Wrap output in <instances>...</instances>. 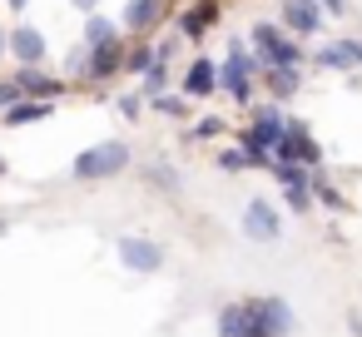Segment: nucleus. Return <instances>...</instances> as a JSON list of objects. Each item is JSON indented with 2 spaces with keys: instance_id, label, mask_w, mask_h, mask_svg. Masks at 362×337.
Returning a JSON list of instances; mask_svg holds the SVG:
<instances>
[{
  "instance_id": "f257e3e1",
  "label": "nucleus",
  "mask_w": 362,
  "mask_h": 337,
  "mask_svg": "<svg viewBox=\"0 0 362 337\" xmlns=\"http://www.w3.org/2000/svg\"><path fill=\"white\" fill-rule=\"evenodd\" d=\"M248 40H253V55H258L263 70H298L303 65V45L283 25H273V20H253Z\"/></svg>"
},
{
  "instance_id": "f03ea898",
  "label": "nucleus",
  "mask_w": 362,
  "mask_h": 337,
  "mask_svg": "<svg viewBox=\"0 0 362 337\" xmlns=\"http://www.w3.org/2000/svg\"><path fill=\"white\" fill-rule=\"evenodd\" d=\"M218 85H223L238 105H248V100H253V60H248L243 40H228V60L218 65Z\"/></svg>"
},
{
  "instance_id": "7ed1b4c3",
  "label": "nucleus",
  "mask_w": 362,
  "mask_h": 337,
  "mask_svg": "<svg viewBox=\"0 0 362 337\" xmlns=\"http://www.w3.org/2000/svg\"><path fill=\"white\" fill-rule=\"evenodd\" d=\"M218 20H223V0H194L189 11L174 16V30H179L184 40H204Z\"/></svg>"
},
{
  "instance_id": "20e7f679",
  "label": "nucleus",
  "mask_w": 362,
  "mask_h": 337,
  "mask_svg": "<svg viewBox=\"0 0 362 337\" xmlns=\"http://www.w3.org/2000/svg\"><path fill=\"white\" fill-rule=\"evenodd\" d=\"M174 16V0H129L124 6V30L134 35V40H144L159 20H169Z\"/></svg>"
},
{
  "instance_id": "39448f33",
  "label": "nucleus",
  "mask_w": 362,
  "mask_h": 337,
  "mask_svg": "<svg viewBox=\"0 0 362 337\" xmlns=\"http://www.w3.org/2000/svg\"><path fill=\"white\" fill-rule=\"evenodd\" d=\"M11 80H16V95H21V100H45V105H55V100L70 90V80H55V75H45V70H16Z\"/></svg>"
},
{
  "instance_id": "423d86ee",
  "label": "nucleus",
  "mask_w": 362,
  "mask_h": 337,
  "mask_svg": "<svg viewBox=\"0 0 362 337\" xmlns=\"http://www.w3.org/2000/svg\"><path fill=\"white\" fill-rule=\"evenodd\" d=\"M6 50L21 60V70H40V60H45V35H40L35 25H16V30L6 35Z\"/></svg>"
},
{
  "instance_id": "0eeeda50",
  "label": "nucleus",
  "mask_w": 362,
  "mask_h": 337,
  "mask_svg": "<svg viewBox=\"0 0 362 337\" xmlns=\"http://www.w3.org/2000/svg\"><path fill=\"white\" fill-rule=\"evenodd\" d=\"M283 30L288 35H317L322 30V11L313 0H283Z\"/></svg>"
},
{
  "instance_id": "6e6552de",
  "label": "nucleus",
  "mask_w": 362,
  "mask_h": 337,
  "mask_svg": "<svg viewBox=\"0 0 362 337\" xmlns=\"http://www.w3.org/2000/svg\"><path fill=\"white\" fill-rule=\"evenodd\" d=\"M124 159H129V149L124 144H100V149H90L80 164H75V174H115V169H124Z\"/></svg>"
},
{
  "instance_id": "1a4fd4ad",
  "label": "nucleus",
  "mask_w": 362,
  "mask_h": 337,
  "mask_svg": "<svg viewBox=\"0 0 362 337\" xmlns=\"http://www.w3.org/2000/svg\"><path fill=\"white\" fill-rule=\"evenodd\" d=\"M248 139H253L258 149H278V139H283V114H278L273 105H258V110H253V129H248Z\"/></svg>"
},
{
  "instance_id": "9d476101",
  "label": "nucleus",
  "mask_w": 362,
  "mask_h": 337,
  "mask_svg": "<svg viewBox=\"0 0 362 337\" xmlns=\"http://www.w3.org/2000/svg\"><path fill=\"white\" fill-rule=\"evenodd\" d=\"M214 90H218V65H214V60H194L189 75H184V95L204 100V95H214Z\"/></svg>"
},
{
  "instance_id": "9b49d317",
  "label": "nucleus",
  "mask_w": 362,
  "mask_h": 337,
  "mask_svg": "<svg viewBox=\"0 0 362 337\" xmlns=\"http://www.w3.org/2000/svg\"><path fill=\"white\" fill-rule=\"evenodd\" d=\"M119 40V25L110 20V16H85V50H100V45H115Z\"/></svg>"
},
{
  "instance_id": "f8f14e48",
  "label": "nucleus",
  "mask_w": 362,
  "mask_h": 337,
  "mask_svg": "<svg viewBox=\"0 0 362 337\" xmlns=\"http://www.w3.org/2000/svg\"><path fill=\"white\" fill-rule=\"evenodd\" d=\"M45 114H50V105H45V100H16V105L6 110V119H0V124H11V129H16V124H35V119H45Z\"/></svg>"
},
{
  "instance_id": "ddd939ff",
  "label": "nucleus",
  "mask_w": 362,
  "mask_h": 337,
  "mask_svg": "<svg viewBox=\"0 0 362 337\" xmlns=\"http://www.w3.org/2000/svg\"><path fill=\"white\" fill-rule=\"evenodd\" d=\"M154 65V45L149 40H129L124 45V75H144Z\"/></svg>"
},
{
  "instance_id": "4468645a",
  "label": "nucleus",
  "mask_w": 362,
  "mask_h": 337,
  "mask_svg": "<svg viewBox=\"0 0 362 337\" xmlns=\"http://www.w3.org/2000/svg\"><path fill=\"white\" fill-rule=\"evenodd\" d=\"M263 85H268L278 100H288V95H298L303 75H298V70H263Z\"/></svg>"
},
{
  "instance_id": "2eb2a0df",
  "label": "nucleus",
  "mask_w": 362,
  "mask_h": 337,
  "mask_svg": "<svg viewBox=\"0 0 362 337\" xmlns=\"http://www.w3.org/2000/svg\"><path fill=\"white\" fill-rule=\"evenodd\" d=\"M317 65H322V70H357L342 40H337V45H322V50H317Z\"/></svg>"
},
{
  "instance_id": "dca6fc26",
  "label": "nucleus",
  "mask_w": 362,
  "mask_h": 337,
  "mask_svg": "<svg viewBox=\"0 0 362 337\" xmlns=\"http://www.w3.org/2000/svg\"><path fill=\"white\" fill-rule=\"evenodd\" d=\"M248 228H253L258 238H278V218H273L263 203H253V208H248Z\"/></svg>"
},
{
  "instance_id": "f3484780",
  "label": "nucleus",
  "mask_w": 362,
  "mask_h": 337,
  "mask_svg": "<svg viewBox=\"0 0 362 337\" xmlns=\"http://www.w3.org/2000/svg\"><path fill=\"white\" fill-rule=\"evenodd\" d=\"M164 85H169V60H154L144 70V95H164Z\"/></svg>"
},
{
  "instance_id": "a211bd4d",
  "label": "nucleus",
  "mask_w": 362,
  "mask_h": 337,
  "mask_svg": "<svg viewBox=\"0 0 362 337\" xmlns=\"http://www.w3.org/2000/svg\"><path fill=\"white\" fill-rule=\"evenodd\" d=\"M124 258H129L134 268H154V263H159V253H154L149 243H124Z\"/></svg>"
},
{
  "instance_id": "6ab92c4d",
  "label": "nucleus",
  "mask_w": 362,
  "mask_h": 337,
  "mask_svg": "<svg viewBox=\"0 0 362 337\" xmlns=\"http://www.w3.org/2000/svg\"><path fill=\"white\" fill-rule=\"evenodd\" d=\"M154 110H159V114H174V119H184V100H179V95H154Z\"/></svg>"
},
{
  "instance_id": "aec40b11",
  "label": "nucleus",
  "mask_w": 362,
  "mask_h": 337,
  "mask_svg": "<svg viewBox=\"0 0 362 337\" xmlns=\"http://www.w3.org/2000/svg\"><path fill=\"white\" fill-rule=\"evenodd\" d=\"M119 114H124V119H139V114H144V100H139V95H119Z\"/></svg>"
},
{
  "instance_id": "412c9836",
  "label": "nucleus",
  "mask_w": 362,
  "mask_h": 337,
  "mask_svg": "<svg viewBox=\"0 0 362 337\" xmlns=\"http://www.w3.org/2000/svg\"><path fill=\"white\" fill-rule=\"evenodd\" d=\"M313 6H317V11H327L332 20H337V16H347V0H313Z\"/></svg>"
},
{
  "instance_id": "4be33fe9",
  "label": "nucleus",
  "mask_w": 362,
  "mask_h": 337,
  "mask_svg": "<svg viewBox=\"0 0 362 337\" xmlns=\"http://www.w3.org/2000/svg\"><path fill=\"white\" fill-rule=\"evenodd\" d=\"M21 95H16V80H0V110H11Z\"/></svg>"
},
{
  "instance_id": "5701e85b",
  "label": "nucleus",
  "mask_w": 362,
  "mask_h": 337,
  "mask_svg": "<svg viewBox=\"0 0 362 337\" xmlns=\"http://www.w3.org/2000/svg\"><path fill=\"white\" fill-rule=\"evenodd\" d=\"M218 129H223V119H214V114H209V119H204L194 134H199V139H209V134H218Z\"/></svg>"
},
{
  "instance_id": "b1692460",
  "label": "nucleus",
  "mask_w": 362,
  "mask_h": 337,
  "mask_svg": "<svg viewBox=\"0 0 362 337\" xmlns=\"http://www.w3.org/2000/svg\"><path fill=\"white\" fill-rule=\"evenodd\" d=\"M342 45H347V55H352V65H362V40H357V35H347Z\"/></svg>"
},
{
  "instance_id": "393cba45",
  "label": "nucleus",
  "mask_w": 362,
  "mask_h": 337,
  "mask_svg": "<svg viewBox=\"0 0 362 337\" xmlns=\"http://www.w3.org/2000/svg\"><path fill=\"white\" fill-rule=\"evenodd\" d=\"M70 6H75V11H85V16H95V11H100V0H70Z\"/></svg>"
},
{
  "instance_id": "a878e982",
  "label": "nucleus",
  "mask_w": 362,
  "mask_h": 337,
  "mask_svg": "<svg viewBox=\"0 0 362 337\" xmlns=\"http://www.w3.org/2000/svg\"><path fill=\"white\" fill-rule=\"evenodd\" d=\"M6 6H11V11H25V6H30V0H6Z\"/></svg>"
},
{
  "instance_id": "bb28decb",
  "label": "nucleus",
  "mask_w": 362,
  "mask_h": 337,
  "mask_svg": "<svg viewBox=\"0 0 362 337\" xmlns=\"http://www.w3.org/2000/svg\"><path fill=\"white\" fill-rule=\"evenodd\" d=\"M0 55H6V35H0Z\"/></svg>"
},
{
  "instance_id": "cd10ccee",
  "label": "nucleus",
  "mask_w": 362,
  "mask_h": 337,
  "mask_svg": "<svg viewBox=\"0 0 362 337\" xmlns=\"http://www.w3.org/2000/svg\"><path fill=\"white\" fill-rule=\"evenodd\" d=\"M0 169H6V164H0Z\"/></svg>"
}]
</instances>
